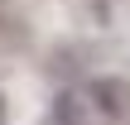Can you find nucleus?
<instances>
[{"label":"nucleus","instance_id":"obj_1","mask_svg":"<svg viewBox=\"0 0 130 125\" xmlns=\"http://www.w3.org/2000/svg\"><path fill=\"white\" fill-rule=\"evenodd\" d=\"M87 101L101 116H125L130 111V82H121V77H96L87 87Z\"/></svg>","mask_w":130,"mask_h":125},{"label":"nucleus","instance_id":"obj_3","mask_svg":"<svg viewBox=\"0 0 130 125\" xmlns=\"http://www.w3.org/2000/svg\"><path fill=\"white\" fill-rule=\"evenodd\" d=\"M0 125H5V96H0Z\"/></svg>","mask_w":130,"mask_h":125},{"label":"nucleus","instance_id":"obj_2","mask_svg":"<svg viewBox=\"0 0 130 125\" xmlns=\"http://www.w3.org/2000/svg\"><path fill=\"white\" fill-rule=\"evenodd\" d=\"M48 120L53 125H92V101H87L82 92H58Z\"/></svg>","mask_w":130,"mask_h":125}]
</instances>
